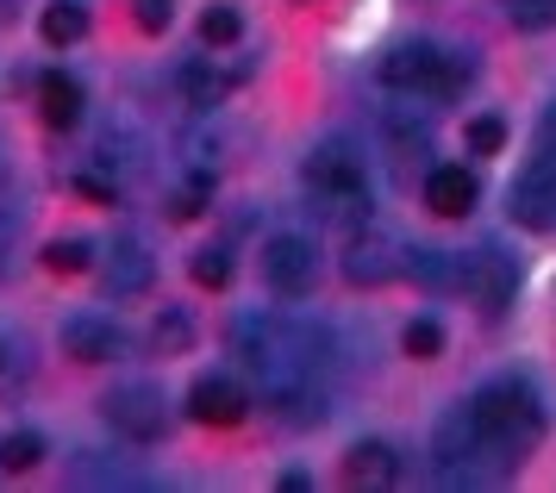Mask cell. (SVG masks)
<instances>
[{
  "label": "cell",
  "instance_id": "cell-6",
  "mask_svg": "<svg viewBox=\"0 0 556 493\" xmlns=\"http://www.w3.org/2000/svg\"><path fill=\"white\" fill-rule=\"evenodd\" d=\"M406 256H413V250H406L394 231H381V225H363V231L351 238V250H344V275H351L356 288H381V281L406 275Z\"/></svg>",
  "mask_w": 556,
  "mask_h": 493
},
{
  "label": "cell",
  "instance_id": "cell-12",
  "mask_svg": "<svg viewBox=\"0 0 556 493\" xmlns=\"http://www.w3.org/2000/svg\"><path fill=\"white\" fill-rule=\"evenodd\" d=\"M463 281L476 288V300L488 306V313H501L506 300H513V281H519V269L506 263L501 250H481L476 263H463Z\"/></svg>",
  "mask_w": 556,
  "mask_h": 493
},
{
  "label": "cell",
  "instance_id": "cell-3",
  "mask_svg": "<svg viewBox=\"0 0 556 493\" xmlns=\"http://www.w3.org/2000/svg\"><path fill=\"white\" fill-rule=\"evenodd\" d=\"M306 188L326 206V219H338V225L369 219V175H363V156L344 138H326L306 156Z\"/></svg>",
  "mask_w": 556,
  "mask_h": 493
},
{
  "label": "cell",
  "instance_id": "cell-27",
  "mask_svg": "<svg viewBox=\"0 0 556 493\" xmlns=\"http://www.w3.org/2000/svg\"><path fill=\"white\" fill-rule=\"evenodd\" d=\"M201 200H206V181H188V188L176 194V213H181V219H194V213H201Z\"/></svg>",
  "mask_w": 556,
  "mask_h": 493
},
{
  "label": "cell",
  "instance_id": "cell-16",
  "mask_svg": "<svg viewBox=\"0 0 556 493\" xmlns=\"http://www.w3.org/2000/svg\"><path fill=\"white\" fill-rule=\"evenodd\" d=\"M45 38L51 45H81L88 38V7L81 0H51L45 7Z\"/></svg>",
  "mask_w": 556,
  "mask_h": 493
},
{
  "label": "cell",
  "instance_id": "cell-10",
  "mask_svg": "<svg viewBox=\"0 0 556 493\" xmlns=\"http://www.w3.org/2000/svg\"><path fill=\"white\" fill-rule=\"evenodd\" d=\"M244 406H251V400H244V388H238L231 375H201V381H194V394H188L194 425H219V431L244 419Z\"/></svg>",
  "mask_w": 556,
  "mask_h": 493
},
{
  "label": "cell",
  "instance_id": "cell-20",
  "mask_svg": "<svg viewBox=\"0 0 556 493\" xmlns=\"http://www.w3.org/2000/svg\"><path fill=\"white\" fill-rule=\"evenodd\" d=\"M156 344H163V356H176V350L194 344V325H188V313H176V306H169V313L156 319Z\"/></svg>",
  "mask_w": 556,
  "mask_h": 493
},
{
  "label": "cell",
  "instance_id": "cell-28",
  "mask_svg": "<svg viewBox=\"0 0 556 493\" xmlns=\"http://www.w3.org/2000/svg\"><path fill=\"white\" fill-rule=\"evenodd\" d=\"M538 150H556V106L544 113V125H538Z\"/></svg>",
  "mask_w": 556,
  "mask_h": 493
},
{
  "label": "cell",
  "instance_id": "cell-11",
  "mask_svg": "<svg viewBox=\"0 0 556 493\" xmlns=\"http://www.w3.org/2000/svg\"><path fill=\"white\" fill-rule=\"evenodd\" d=\"M151 250L138 244V238H113V250H106V269H101V281H106V294H144L151 288Z\"/></svg>",
  "mask_w": 556,
  "mask_h": 493
},
{
  "label": "cell",
  "instance_id": "cell-8",
  "mask_svg": "<svg viewBox=\"0 0 556 493\" xmlns=\"http://www.w3.org/2000/svg\"><path fill=\"white\" fill-rule=\"evenodd\" d=\"M106 425L119 431V438H131V444H151V438H163V394H156L151 381H126V388H113V394L101 400Z\"/></svg>",
  "mask_w": 556,
  "mask_h": 493
},
{
  "label": "cell",
  "instance_id": "cell-9",
  "mask_svg": "<svg viewBox=\"0 0 556 493\" xmlns=\"http://www.w3.org/2000/svg\"><path fill=\"white\" fill-rule=\"evenodd\" d=\"M63 356H76V363H106V356H119V325L101 319V313H76V319H63Z\"/></svg>",
  "mask_w": 556,
  "mask_h": 493
},
{
  "label": "cell",
  "instance_id": "cell-14",
  "mask_svg": "<svg viewBox=\"0 0 556 493\" xmlns=\"http://www.w3.org/2000/svg\"><path fill=\"white\" fill-rule=\"evenodd\" d=\"M38 113H45V125L70 131V125L81 119V81H70V75H45V81H38Z\"/></svg>",
  "mask_w": 556,
  "mask_h": 493
},
{
  "label": "cell",
  "instance_id": "cell-17",
  "mask_svg": "<svg viewBox=\"0 0 556 493\" xmlns=\"http://www.w3.org/2000/svg\"><path fill=\"white\" fill-rule=\"evenodd\" d=\"M94 263V244L88 238H56L51 250H45V269H56V275H81Z\"/></svg>",
  "mask_w": 556,
  "mask_h": 493
},
{
  "label": "cell",
  "instance_id": "cell-4",
  "mask_svg": "<svg viewBox=\"0 0 556 493\" xmlns=\"http://www.w3.org/2000/svg\"><path fill=\"white\" fill-rule=\"evenodd\" d=\"M381 81H388V88H406V94L451 100V94H463L469 63L451 56V50H438V45H401V50L381 56Z\"/></svg>",
  "mask_w": 556,
  "mask_h": 493
},
{
  "label": "cell",
  "instance_id": "cell-13",
  "mask_svg": "<svg viewBox=\"0 0 556 493\" xmlns=\"http://www.w3.org/2000/svg\"><path fill=\"white\" fill-rule=\"evenodd\" d=\"M476 175L469 169H431L426 175V206L438 213V219H463L469 206H476Z\"/></svg>",
  "mask_w": 556,
  "mask_h": 493
},
{
  "label": "cell",
  "instance_id": "cell-26",
  "mask_svg": "<svg viewBox=\"0 0 556 493\" xmlns=\"http://www.w3.org/2000/svg\"><path fill=\"white\" fill-rule=\"evenodd\" d=\"M131 20L144 25V31H163V25L176 20V0H131Z\"/></svg>",
  "mask_w": 556,
  "mask_h": 493
},
{
  "label": "cell",
  "instance_id": "cell-25",
  "mask_svg": "<svg viewBox=\"0 0 556 493\" xmlns=\"http://www.w3.org/2000/svg\"><path fill=\"white\" fill-rule=\"evenodd\" d=\"M194 281H201V288H226L231 281V256L226 250H201V256H194Z\"/></svg>",
  "mask_w": 556,
  "mask_h": 493
},
{
  "label": "cell",
  "instance_id": "cell-1",
  "mask_svg": "<svg viewBox=\"0 0 556 493\" xmlns=\"http://www.w3.org/2000/svg\"><path fill=\"white\" fill-rule=\"evenodd\" d=\"M231 344L244 356V369L263 381V400L281 406V413H294V419H319L326 406H319V375H326L331 350L326 338L313 331V325H288L276 313H244V319L231 325Z\"/></svg>",
  "mask_w": 556,
  "mask_h": 493
},
{
  "label": "cell",
  "instance_id": "cell-19",
  "mask_svg": "<svg viewBox=\"0 0 556 493\" xmlns=\"http://www.w3.org/2000/svg\"><path fill=\"white\" fill-rule=\"evenodd\" d=\"M238 31H244V20H238L231 7H206L201 13V38L206 45H238Z\"/></svg>",
  "mask_w": 556,
  "mask_h": 493
},
{
  "label": "cell",
  "instance_id": "cell-29",
  "mask_svg": "<svg viewBox=\"0 0 556 493\" xmlns=\"http://www.w3.org/2000/svg\"><path fill=\"white\" fill-rule=\"evenodd\" d=\"M0 356H7V350H0Z\"/></svg>",
  "mask_w": 556,
  "mask_h": 493
},
{
  "label": "cell",
  "instance_id": "cell-7",
  "mask_svg": "<svg viewBox=\"0 0 556 493\" xmlns=\"http://www.w3.org/2000/svg\"><path fill=\"white\" fill-rule=\"evenodd\" d=\"M263 281L276 288V294H306L313 281H319V244L301 238V231H281L263 244Z\"/></svg>",
  "mask_w": 556,
  "mask_h": 493
},
{
  "label": "cell",
  "instance_id": "cell-24",
  "mask_svg": "<svg viewBox=\"0 0 556 493\" xmlns=\"http://www.w3.org/2000/svg\"><path fill=\"white\" fill-rule=\"evenodd\" d=\"M181 88H188L194 106H213V100H219V75L201 69V63H188V69H181Z\"/></svg>",
  "mask_w": 556,
  "mask_h": 493
},
{
  "label": "cell",
  "instance_id": "cell-21",
  "mask_svg": "<svg viewBox=\"0 0 556 493\" xmlns=\"http://www.w3.org/2000/svg\"><path fill=\"white\" fill-rule=\"evenodd\" d=\"M506 20L519 25V31H544V25H556V0H513Z\"/></svg>",
  "mask_w": 556,
  "mask_h": 493
},
{
  "label": "cell",
  "instance_id": "cell-15",
  "mask_svg": "<svg viewBox=\"0 0 556 493\" xmlns=\"http://www.w3.org/2000/svg\"><path fill=\"white\" fill-rule=\"evenodd\" d=\"M344 475L363 481V488H394V481H401V456L388 444H356L351 456H344Z\"/></svg>",
  "mask_w": 556,
  "mask_h": 493
},
{
  "label": "cell",
  "instance_id": "cell-22",
  "mask_svg": "<svg viewBox=\"0 0 556 493\" xmlns=\"http://www.w3.org/2000/svg\"><path fill=\"white\" fill-rule=\"evenodd\" d=\"M438 350H444V331H438V319H413V325H406V356L431 363Z\"/></svg>",
  "mask_w": 556,
  "mask_h": 493
},
{
  "label": "cell",
  "instance_id": "cell-23",
  "mask_svg": "<svg viewBox=\"0 0 556 493\" xmlns=\"http://www.w3.org/2000/svg\"><path fill=\"white\" fill-rule=\"evenodd\" d=\"M501 144H506V125L494 119V113H481V119H469V150H476V156H494Z\"/></svg>",
  "mask_w": 556,
  "mask_h": 493
},
{
  "label": "cell",
  "instance_id": "cell-18",
  "mask_svg": "<svg viewBox=\"0 0 556 493\" xmlns=\"http://www.w3.org/2000/svg\"><path fill=\"white\" fill-rule=\"evenodd\" d=\"M45 456V438L38 431H7L0 438V469H31Z\"/></svg>",
  "mask_w": 556,
  "mask_h": 493
},
{
  "label": "cell",
  "instance_id": "cell-5",
  "mask_svg": "<svg viewBox=\"0 0 556 493\" xmlns=\"http://www.w3.org/2000/svg\"><path fill=\"white\" fill-rule=\"evenodd\" d=\"M506 213L531 231H551L556 225V150H538L526 169L513 175V188H506Z\"/></svg>",
  "mask_w": 556,
  "mask_h": 493
},
{
  "label": "cell",
  "instance_id": "cell-2",
  "mask_svg": "<svg viewBox=\"0 0 556 493\" xmlns=\"http://www.w3.org/2000/svg\"><path fill=\"white\" fill-rule=\"evenodd\" d=\"M463 413H469V425L481 431L488 456L501 463V475L513 469V463H526L531 450H538V438H544V400L531 394L526 381H513V375L476 388V400H469Z\"/></svg>",
  "mask_w": 556,
  "mask_h": 493
}]
</instances>
